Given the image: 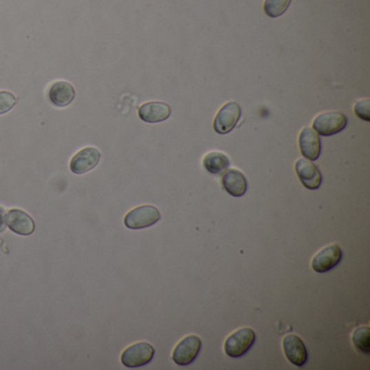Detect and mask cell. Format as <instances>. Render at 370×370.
Wrapping results in <instances>:
<instances>
[{
	"mask_svg": "<svg viewBox=\"0 0 370 370\" xmlns=\"http://www.w3.org/2000/svg\"><path fill=\"white\" fill-rule=\"evenodd\" d=\"M6 226V212L3 207H0V233H3Z\"/></svg>",
	"mask_w": 370,
	"mask_h": 370,
	"instance_id": "obj_21",
	"label": "cell"
},
{
	"mask_svg": "<svg viewBox=\"0 0 370 370\" xmlns=\"http://www.w3.org/2000/svg\"><path fill=\"white\" fill-rule=\"evenodd\" d=\"M347 124V119L343 113L331 111L317 115L313 122V127L318 135L327 137L342 132Z\"/></svg>",
	"mask_w": 370,
	"mask_h": 370,
	"instance_id": "obj_4",
	"label": "cell"
},
{
	"mask_svg": "<svg viewBox=\"0 0 370 370\" xmlns=\"http://www.w3.org/2000/svg\"><path fill=\"white\" fill-rule=\"evenodd\" d=\"M342 260V251L339 245H330L322 249L311 260V268L316 273H327Z\"/></svg>",
	"mask_w": 370,
	"mask_h": 370,
	"instance_id": "obj_8",
	"label": "cell"
},
{
	"mask_svg": "<svg viewBox=\"0 0 370 370\" xmlns=\"http://www.w3.org/2000/svg\"><path fill=\"white\" fill-rule=\"evenodd\" d=\"M282 347L289 362L296 367H303L307 364L309 354L303 341L296 335L286 336L282 340Z\"/></svg>",
	"mask_w": 370,
	"mask_h": 370,
	"instance_id": "obj_9",
	"label": "cell"
},
{
	"mask_svg": "<svg viewBox=\"0 0 370 370\" xmlns=\"http://www.w3.org/2000/svg\"><path fill=\"white\" fill-rule=\"evenodd\" d=\"M161 218L160 211L154 205L135 207L125 215L124 224L130 229H143L150 227Z\"/></svg>",
	"mask_w": 370,
	"mask_h": 370,
	"instance_id": "obj_2",
	"label": "cell"
},
{
	"mask_svg": "<svg viewBox=\"0 0 370 370\" xmlns=\"http://www.w3.org/2000/svg\"><path fill=\"white\" fill-rule=\"evenodd\" d=\"M139 118L146 123H160L167 120L171 115V107L167 103L151 101L143 103L138 110Z\"/></svg>",
	"mask_w": 370,
	"mask_h": 370,
	"instance_id": "obj_13",
	"label": "cell"
},
{
	"mask_svg": "<svg viewBox=\"0 0 370 370\" xmlns=\"http://www.w3.org/2000/svg\"><path fill=\"white\" fill-rule=\"evenodd\" d=\"M48 98L52 105L64 107L71 105L75 99V90L70 83L59 81L49 87Z\"/></svg>",
	"mask_w": 370,
	"mask_h": 370,
	"instance_id": "obj_14",
	"label": "cell"
},
{
	"mask_svg": "<svg viewBox=\"0 0 370 370\" xmlns=\"http://www.w3.org/2000/svg\"><path fill=\"white\" fill-rule=\"evenodd\" d=\"M201 339L198 336H188L174 349L172 358L179 366H188L194 362L201 350Z\"/></svg>",
	"mask_w": 370,
	"mask_h": 370,
	"instance_id": "obj_5",
	"label": "cell"
},
{
	"mask_svg": "<svg viewBox=\"0 0 370 370\" xmlns=\"http://www.w3.org/2000/svg\"><path fill=\"white\" fill-rule=\"evenodd\" d=\"M241 107L235 101H230L220 107L217 112L216 118L214 120L215 132L220 135L228 134L236 127L238 121L240 120Z\"/></svg>",
	"mask_w": 370,
	"mask_h": 370,
	"instance_id": "obj_6",
	"label": "cell"
},
{
	"mask_svg": "<svg viewBox=\"0 0 370 370\" xmlns=\"http://www.w3.org/2000/svg\"><path fill=\"white\" fill-rule=\"evenodd\" d=\"M16 96L9 92H0V115L5 114L12 110L13 107L16 105Z\"/></svg>",
	"mask_w": 370,
	"mask_h": 370,
	"instance_id": "obj_19",
	"label": "cell"
},
{
	"mask_svg": "<svg viewBox=\"0 0 370 370\" xmlns=\"http://www.w3.org/2000/svg\"><path fill=\"white\" fill-rule=\"evenodd\" d=\"M369 338L370 329L367 326L356 328L352 336V341L355 347L365 355L370 354Z\"/></svg>",
	"mask_w": 370,
	"mask_h": 370,
	"instance_id": "obj_17",
	"label": "cell"
},
{
	"mask_svg": "<svg viewBox=\"0 0 370 370\" xmlns=\"http://www.w3.org/2000/svg\"><path fill=\"white\" fill-rule=\"evenodd\" d=\"M299 145L301 154L309 161H315L322 152V143L318 134L313 128L305 127L299 136Z\"/></svg>",
	"mask_w": 370,
	"mask_h": 370,
	"instance_id": "obj_12",
	"label": "cell"
},
{
	"mask_svg": "<svg viewBox=\"0 0 370 370\" xmlns=\"http://www.w3.org/2000/svg\"><path fill=\"white\" fill-rule=\"evenodd\" d=\"M6 225L13 233L20 236H30L35 230V223L31 215L20 209H11L6 214Z\"/></svg>",
	"mask_w": 370,
	"mask_h": 370,
	"instance_id": "obj_10",
	"label": "cell"
},
{
	"mask_svg": "<svg viewBox=\"0 0 370 370\" xmlns=\"http://www.w3.org/2000/svg\"><path fill=\"white\" fill-rule=\"evenodd\" d=\"M154 349L150 343L138 342L130 345L121 355V362L127 368H138L148 365L154 360Z\"/></svg>",
	"mask_w": 370,
	"mask_h": 370,
	"instance_id": "obj_3",
	"label": "cell"
},
{
	"mask_svg": "<svg viewBox=\"0 0 370 370\" xmlns=\"http://www.w3.org/2000/svg\"><path fill=\"white\" fill-rule=\"evenodd\" d=\"M224 189L233 197H243L248 190V181L245 175L238 169H228L222 179Z\"/></svg>",
	"mask_w": 370,
	"mask_h": 370,
	"instance_id": "obj_15",
	"label": "cell"
},
{
	"mask_svg": "<svg viewBox=\"0 0 370 370\" xmlns=\"http://www.w3.org/2000/svg\"><path fill=\"white\" fill-rule=\"evenodd\" d=\"M291 0H265L264 11L271 18H278L286 12Z\"/></svg>",
	"mask_w": 370,
	"mask_h": 370,
	"instance_id": "obj_18",
	"label": "cell"
},
{
	"mask_svg": "<svg viewBox=\"0 0 370 370\" xmlns=\"http://www.w3.org/2000/svg\"><path fill=\"white\" fill-rule=\"evenodd\" d=\"M230 161L228 156L223 152L213 151L203 158L205 169L213 175H222L229 167Z\"/></svg>",
	"mask_w": 370,
	"mask_h": 370,
	"instance_id": "obj_16",
	"label": "cell"
},
{
	"mask_svg": "<svg viewBox=\"0 0 370 370\" xmlns=\"http://www.w3.org/2000/svg\"><path fill=\"white\" fill-rule=\"evenodd\" d=\"M256 339V332L251 328H241L226 339L224 345L225 353L230 358H241L251 350Z\"/></svg>",
	"mask_w": 370,
	"mask_h": 370,
	"instance_id": "obj_1",
	"label": "cell"
},
{
	"mask_svg": "<svg viewBox=\"0 0 370 370\" xmlns=\"http://www.w3.org/2000/svg\"><path fill=\"white\" fill-rule=\"evenodd\" d=\"M101 154L97 148L86 147L79 150L70 161V169L75 175H83L95 169L99 164Z\"/></svg>",
	"mask_w": 370,
	"mask_h": 370,
	"instance_id": "obj_7",
	"label": "cell"
},
{
	"mask_svg": "<svg viewBox=\"0 0 370 370\" xmlns=\"http://www.w3.org/2000/svg\"><path fill=\"white\" fill-rule=\"evenodd\" d=\"M296 172L302 184L307 189L316 190L322 185V174L317 166L307 158H299L296 162Z\"/></svg>",
	"mask_w": 370,
	"mask_h": 370,
	"instance_id": "obj_11",
	"label": "cell"
},
{
	"mask_svg": "<svg viewBox=\"0 0 370 370\" xmlns=\"http://www.w3.org/2000/svg\"><path fill=\"white\" fill-rule=\"evenodd\" d=\"M369 107V99L360 100V101H358V103H355V114L358 115V118L362 119V120L368 122V121L370 120Z\"/></svg>",
	"mask_w": 370,
	"mask_h": 370,
	"instance_id": "obj_20",
	"label": "cell"
}]
</instances>
